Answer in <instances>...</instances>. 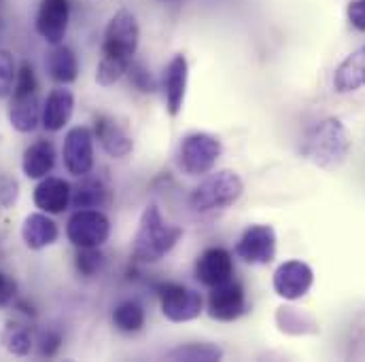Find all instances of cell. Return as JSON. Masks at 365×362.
Returning a JSON list of instances; mask_svg holds the SVG:
<instances>
[{
  "label": "cell",
  "mask_w": 365,
  "mask_h": 362,
  "mask_svg": "<svg viewBox=\"0 0 365 362\" xmlns=\"http://www.w3.org/2000/svg\"><path fill=\"white\" fill-rule=\"evenodd\" d=\"M182 238V229L164 218L158 206H147L132 242V255L140 263L162 261Z\"/></svg>",
  "instance_id": "3957f363"
},
{
  "label": "cell",
  "mask_w": 365,
  "mask_h": 362,
  "mask_svg": "<svg viewBox=\"0 0 365 362\" xmlns=\"http://www.w3.org/2000/svg\"><path fill=\"white\" fill-rule=\"evenodd\" d=\"M110 199V191L108 186L102 181H96V179H86L79 182L75 188H73V195H71V203L77 208V210H86V208H102L106 206Z\"/></svg>",
  "instance_id": "603a6c76"
},
{
  "label": "cell",
  "mask_w": 365,
  "mask_h": 362,
  "mask_svg": "<svg viewBox=\"0 0 365 362\" xmlns=\"http://www.w3.org/2000/svg\"><path fill=\"white\" fill-rule=\"evenodd\" d=\"M223 358V350L215 344H185L168 352V361L217 362Z\"/></svg>",
  "instance_id": "484cf974"
},
{
  "label": "cell",
  "mask_w": 365,
  "mask_h": 362,
  "mask_svg": "<svg viewBox=\"0 0 365 362\" xmlns=\"http://www.w3.org/2000/svg\"><path fill=\"white\" fill-rule=\"evenodd\" d=\"M75 110V95L73 91L62 87L51 90L41 108V123L47 132H60L66 127Z\"/></svg>",
  "instance_id": "2e32d148"
},
{
  "label": "cell",
  "mask_w": 365,
  "mask_h": 362,
  "mask_svg": "<svg viewBox=\"0 0 365 362\" xmlns=\"http://www.w3.org/2000/svg\"><path fill=\"white\" fill-rule=\"evenodd\" d=\"M208 316L219 322H234L247 312V292L245 286L238 280H227L215 288H210L208 294Z\"/></svg>",
  "instance_id": "9c48e42d"
},
{
  "label": "cell",
  "mask_w": 365,
  "mask_h": 362,
  "mask_svg": "<svg viewBox=\"0 0 365 362\" xmlns=\"http://www.w3.org/2000/svg\"><path fill=\"white\" fill-rule=\"evenodd\" d=\"M221 140L206 132H193L185 136L179 149V166L189 176H204L212 172L221 157Z\"/></svg>",
  "instance_id": "8992f818"
},
{
  "label": "cell",
  "mask_w": 365,
  "mask_h": 362,
  "mask_svg": "<svg viewBox=\"0 0 365 362\" xmlns=\"http://www.w3.org/2000/svg\"><path fill=\"white\" fill-rule=\"evenodd\" d=\"M187 79H189V64L182 53H177L166 70H164V97H166V108L173 117L181 112L185 93H187Z\"/></svg>",
  "instance_id": "9a60e30c"
},
{
  "label": "cell",
  "mask_w": 365,
  "mask_h": 362,
  "mask_svg": "<svg viewBox=\"0 0 365 362\" xmlns=\"http://www.w3.org/2000/svg\"><path fill=\"white\" fill-rule=\"evenodd\" d=\"M15 297H17V282L11 275L0 272V307L11 305Z\"/></svg>",
  "instance_id": "1f68e13d"
},
{
  "label": "cell",
  "mask_w": 365,
  "mask_h": 362,
  "mask_svg": "<svg viewBox=\"0 0 365 362\" xmlns=\"http://www.w3.org/2000/svg\"><path fill=\"white\" fill-rule=\"evenodd\" d=\"M365 87V45L349 53L334 73V90L353 93Z\"/></svg>",
  "instance_id": "ffe728a7"
},
{
  "label": "cell",
  "mask_w": 365,
  "mask_h": 362,
  "mask_svg": "<svg viewBox=\"0 0 365 362\" xmlns=\"http://www.w3.org/2000/svg\"><path fill=\"white\" fill-rule=\"evenodd\" d=\"M0 344L11 356H28L32 352L34 339H32V333L28 326L11 320L4 324V329L0 333Z\"/></svg>",
  "instance_id": "cb8c5ba5"
},
{
  "label": "cell",
  "mask_w": 365,
  "mask_h": 362,
  "mask_svg": "<svg viewBox=\"0 0 365 362\" xmlns=\"http://www.w3.org/2000/svg\"><path fill=\"white\" fill-rule=\"evenodd\" d=\"M346 17L355 30L365 32V0H351L346 6Z\"/></svg>",
  "instance_id": "4dcf8cb0"
},
{
  "label": "cell",
  "mask_w": 365,
  "mask_h": 362,
  "mask_svg": "<svg viewBox=\"0 0 365 362\" xmlns=\"http://www.w3.org/2000/svg\"><path fill=\"white\" fill-rule=\"evenodd\" d=\"M60 344H62V335L58 331H53V329L43 331L41 337H38V352H41V356H47V358L56 356V352L60 350Z\"/></svg>",
  "instance_id": "f546056e"
},
{
  "label": "cell",
  "mask_w": 365,
  "mask_h": 362,
  "mask_svg": "<svg viewBox=\"0 0 365 362\" xmlns=\"http://www.w3.org/2000/svg\"><path fill=\"white\" fill-rule=\"evenodd\" d=\"M56 166V151L53 144L47 140H38L34 144H30L24 151V159H21V170L28 179L32 181H41L45 176L51 174Z\"/></svg>",
  "instance_id": "44dd1931"
},
{
  "label": "cell",
  "mask_w": 365,
  "mask_h": 362,
  "mask_svg": "<svg viewBox=\"0 0 365 362\" xmlns=\"http://www.w3.org/2000/svg\"><path fill=\"white\" fill-rule=\"evenodd\" d=\"M73 186L64 179L45 176L34 188V203L41 212L47 214H62L71 206Z\"/></svg>",
  "instance_id": "e0dca14e"
},
{
  "label": "cell",
  "mask_w": 365,
  "mask_h": 362,
  "mask_svg": "<svg viewBox=\"0 0 365 362\" xmlns=\"http://www.w3.org/2000/svg\"><path fill=\"white\" fill-rule=\"evenodd\" d=\"M66 235L77 248H100L110 235V220L98 208L77 210L66 225Z\"/></svg>",
  "instance_id": "ba28073f"
},
{
  "label": "cell",
  "mask_w": 365,
  "mask_h": 362,
  "mask_svg": "<svg viewBox=\"0 0 365 362\" xmlns=\"http://www.w3.org/2000/svg\"><path fill=\"white\" fill-rule=\"evenodd\" d=\"M96 138H98L100 147L104 149V153L110 155L113 159L128 157L134 149L132 136L113 117H98L96 119Z\"/></svg>",
  "instance_id": "ac0fdd59"
},
{
  "label": "cell",
  "mask_w": 365,
  "mask_h": 362,
  "mask_svg": "<svg viewBox=\"0 0 365 362\" xmlns=\"http://www.w3.org/2000/svg\"><path fill=\"white\" fill-rule=\"evenodd\" d=\"M77 272L86 277H91L102 270L104 265V255L100 252V248H79L77 259H75Z\"/></svg>",
  "instance_id": "83f0119b"
},
{
  "label": "cell",
  "mask_w": 365,
  "mask_h": 362,
  "mask_svg": "<svg viewBox=\"0 0 365 362\" xmlns=\"http://www.w3.org/2000/svg\"><path fill=\"white\" fill-rule=\"evenodd\" d=\"M242 193H245V182L240 174L234 170H221L206 176L193 188L189 203L195 212L208 214L234 206L242 197Z\"/></svg>",
  "instance_id": "5b68a950"
},
{
  "label": "cell",
  "mask_w": 365,
  "mask_h": 362,
  "mask_svg": "<svg viewBox=\"0 0 365 362\" xmlns=\"http://www.w3.org/2000/svg\"><path fill=\"white\" fill-rule=\"evenodd\" d=\"M47 73L60 85H71L79 77V60L66 45H56L47 55Z\"/></svg>",
  "instance_id": "7402d4cb"
},
{
  "label": "cell",
  "mask_w": 365,
  "mask_h": 362,
  "mask_svg": "<svg viewBox=\"0 0 365 362\" xmlns=\"http://www.w3.org/2000/svg\"><path fill=\"white\" fill-rule=\"evenodd\" d=\"M15 79H17L15 58L11 51L0 49V97H9L13 93Z\"/></svg>",
  "instance_id": "4316f807"
},
{
  "label": "cell",
  "mask_w": 365,
  "mask_h": 362,
  "mask_svg": "<svg viewBox=\"0 0 365 362\" xmlns=\"http://www.w3.org/2000/svg\"><path fill=\"white\" fill-rule=\"evenodd\" d=\"M113 324L121 333H138L145 326V309L138 301H123L113 309Z\"/></svg>",
  "instance_id": "d4e9b609"
},
{
  "label": "cell",
  "mask_w": 365,
  "mask_h": 362,
  "mask_svg": "<svg viewBox=\"0 0 365 362\" xmlns=\"http://www.w3.org/2000/svg\"><path fill=\"white\" fill-rule=\"evenodd\" d=\"M71 21V4L68 0H41L36 15V32L49 45H62Z\"/></svg>",
  "instance_id": "4fadbf2b"
},
{
  "label": "cell",
  "mask_w": 365,
  "mask_h": 362,
  "mask_svg": "<svg viewBox=\"0 0 365 362\" xmlns=\"http://www.w3.org/2000/svg\"><path fill=\"white\" fill-rule=\"evenodd\" d=\"M138 43H140V28H138L136 15L125 9L117 11L104 30L102 60L96 68L98 85L110 87L123 75H128V68L134 60Z\"/></svg>",
  "instance_id": "6da1fadb"
},
{
  "label": "cell",
  "mask_w": 365,
  "mask_h": 362,
  "mask_svg": "<svg viewBox=\"0 0 365 362\" xmlns=\"http://www.w3.org/2000/svg\"><path fill=\"white\" fill-rule=\"evenodd\" d=\"M17 199V182L4 181L0 186V203L2 206H11Z\"/></svg>",
  "instance_id": "d6a6232c"
},
{
  "label": "cell",
  "mask_w": 365,
  "mask_h": 362,
  "mask_svg": "<svg viewBox=\"0 0 365 362\" xmlns=\"http://www.w3.org/2000/svg\"><path fill=\"white\" fill-rule=\"evenodd\" d=\"M58 235H60V229L47 212H34L24 218L21 238L30 250H43V248L56 244Z\"/></svg>",
  "instance_id": "d6986e66"
},
{
  "label": "cell",
  "mask_w": 365,
  "mask_h": 362,
  "mask_svg": "<svg viewBox=\"0 0 365 362\" xmlns=\"http://www.w3.org/2000/svg\"><path fill=\"white\" fill-rule=\"evenodd\" d=\"M236 257L249 265H268L276 257V231L270 225H251L236 244Z\"/></svg>",
  "instance_id": "30bf717a"
},
{
  "label": "cell",
  "mask_w": 365,
  "mask_h": 362,
  "mask_svg": "<svg viewBox=\"0 0 365 362\" xmlns=\"http://www.w3.org/2000/svg\"><path fill=\"white\" fill-rule=\"evenodd\" d=\"M195 277L200 284L215 288L234 277V259L225 248H206L195 261Z\"/></svg>",
  "instance_id": "5bb4252c"
},
{
  "label": "cell",
  "mask_w": 365,
  "mask_h": 362,
  "mask_svg": "<svg viewBox=\"0 0 365 362\" xmlns=\"http://www.w3.org/2000/svg\"><path fill=\"white\" fill-rule=\"evenodd\" d=\"M314 284V272L304 261H284L272 275L274 292L284 301H297L310 292Z\"/></svg>",
  "instance_id": "8fae6325"
},
{
  "label": "cell",
  "mask_w": 365,
  "mask_h": 362,
  "mask_svg": "<svg viewBox=\"0 0 365 362\" xmlns=\"http://www.w3.org/2000/svg\"><path fill=\"white\" fill-rule=\"evenodd\" d=\"M9 123L13 129L21 134H30L41 123V104H38V81L30 64H21L17 70L15 87L11 93L9 110H6Z\"/></svg>",
  "instance_id": "277c9868"
},
{
  "label": "cell",
  "mask_w": 365,
  "mask_h": 362,
  "mask_svg": "<svg viewBox=\"0 0 365 362\" xmlns=\"http://www.w3.org/2000/svg\"><path fill=\"white\" fill-rule=\"evenodd\" d=\"M351 136L336 117L319 121L302 140V157L321 170H338L351 153Z\"/></svg>",
  "instance_id": "7a4b0ae2"
},
{
  "label": "cell",
  "mask_w": 365,
  "mask_h": 362,
  "mask_svg": "<svg viewBox=\"0 0 365 362\" xmlns=\"http://www.w3.org/2000/svg\"><path fill=\"white\" fill-rule=\"evenodd\" d=\"M64 168L68 174L83 179L93 168V136L88 127H73L64 138Z\"/></svg>",
  "instance_id": "7c38bea8"
},
{
  "label": "cell",
  "mask_w": 365,
  "mask_h": 362,
  "mask_svg": "<svg viewBox=\"0 0 365 362\" xmlns=\"http://www.w3.org/2000/svg\"><path fill=\"white\" fill-rule=\"evenodd\" d=\"M128 75H130V81H132V85L136 90L145 91V93H151V91L158 90V83H155L151 70H147L143 64H130Z\"/></svg>",
  "instance_id": "f1b7e54d"
},
{
  "label": "cell",
  "mask_w": 365,
  "mask_h": 362,
  "mask_svg": "<svg viewBox=\"0 0 365 362\" xmlns=\"http://www.w3.org/2000/svg\"><path fill=\"white\" fill-rule=\"evenodd\" d=\"M158 297L162 303V314L170 322H189L200 318L204 312L202 294L189 286H182L177 282H164L158 286Z\"/></svg>",
  "instance_id": "52a82bcc"
}]
</instances>
